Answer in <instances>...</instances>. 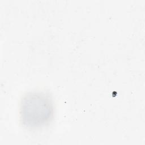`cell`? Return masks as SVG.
Returning a JSON list of instances; mask_svg holds the SVG:
<instances>
[{"instance_id": "cell-1", "label": "cell", "mask_w": 145, "mask_h": 145, "mask_svg": "<svg viewBox=\"0 0 145 145\" xmlns=\"http://www.w3.org/2000/svg\"><path fill=\"white\" fill-rule=\"evenodd\" d=\"M54 107L50 96L43 92L27 93L20 103V120L30 129H37L48 125L53 120Z\"/></svg>"}]
</instances>
